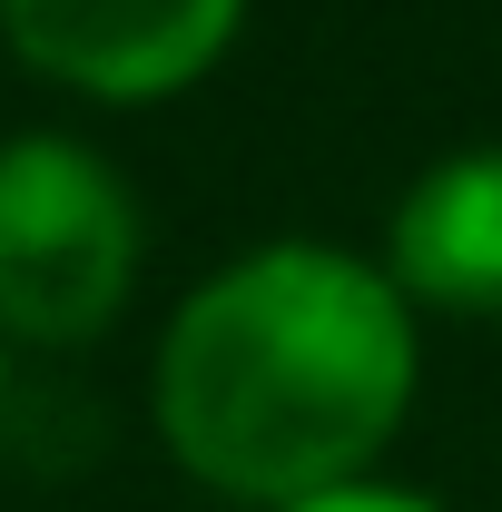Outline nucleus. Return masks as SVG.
Returning <instances> with one entry per match:
<instances>
[{
  "label": "nucleus",
  "instance_id": "obj_1",
  "mask_svg": "<svg viewBox=\"0 0 502 512\" xmlns=\"http://www.w3.org/2000/svg\"><path fill=\"white\" fill-rule=\"evenodd\" d=\"M424 394V316L375 247L256 237L217 256L158 325L148 424L197 493L286 512L365 483Z\"/></svg>",
  "mask_w": 502,
  "mask_h": 512
},
{
  "label": "nucleus",
  "instance_id": "obj_2",
  "mask_svg": "<svg viewBox=\"0 0 502 512\" xmlns=\"http://www.w3.org/2000/svg\"><path fill=\"white\" fill-rule=\"evenodd\" d=\"M148 276V197L79 128L0 138V345L69 355L128 316Z\"/></svg>",
  "mask_w": 502,
  "mask_h": 512
},
{
  "label": "nucleus",
  "instance_id": "obj_3",
  "mask_svg": "<svg viewBox=\"0 0 502 512\" xmlns=\"http://www.w3.org/2000/svg\"><path fill=\"white\" fill-rule=\"evenodd\" d=\"M256 0H0V50L89 109H168L237 60Z\"/></svg>",
  "mask_w": 502,
  "mask_h": 512
},
{
  "label": "nucleus",
  "instance_id": "obj_4",
  "mask_svg": "<svg viewBox=\"0 0 502 512\" xmlns=\"http://www.w3.org/2000/svg\"><path fill=\"white\" fill-rule=\"evenodd\" d=\"M375 266L424 325H502V138L443 148L394 188Z\"/></svg>",
  "mask_w": 502,
  "mask_h": 512
},
{
  "label": "nucleus",
  "instance_id": "obj_5",
  "mask_svg": "<svg viewBox=\"0 0 502 512\" xmlns=\"http://www.w3.org/2000/svg\"><path fill=\"white\" fill-rule=\"evenodd\" d=\"M286 512H453L443 493H424V483H394V473H365V483H335V493H306V503Z\"/></svg>",
  "mask_w": 502,
  "mask_h": 512
},
{
  "label": "nucleus",
  "instance_id": "obj_6",
  "mask_svg": "<svg viewBox=\"0 0 502 512\" xmlns=\"http://www.w3.org/2000/svg\"><path fill=\"white\" fill-rule=\"evenodd\" d=\"M0 424H10V345H0Z\"/></svg>",
  "mask_w": 502,
  "mask_h": 512
}]
</instances>
